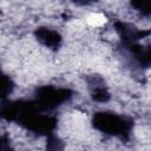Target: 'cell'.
Returning <instances> with one entry per match:
<instances>
[{
	"label": "cell",
	"mask_w": 151,
	"mask_h": 151,
	"mask_svg": "<svg viewBox=\"0 0 151 151\" xmlns=\"http://www.w3.org/2000/svg\"><path fill=\"white\" fill-rule=\"evenodd\" d=\"M37 37L45 46L51 48L57 47L60 42V35L55 31H52L48 28H39L37 31Z\"/></svg>",
	"instance_id": "obj_2"
},
{
	"label": "cell",
	"mask_w": 151,
	"mask_h": 151,
	"mask_svg": "<svg viewBox=\"0 0 151 151\" xmlns=\"http://www.w3.org/2000/svg\"><path fill=\"white\" fill-rule=\"evenodd\" d=\"M93 122L98 129L110 134L119 136V134L127 133V130H129L127 122H125L123 118L113 113H105V112L98 113L96 114Z\"/></svg>",
	"instance_id": "obj_1"
},
{
	"label": "cell",
	"mask_w": 151,
	"mask_h": 151,
	"mask_svg": "<svg viewBox=\"0 0 151 151\" xmlns=\"http://www.w3.org/2000/svg\"><path fill=\"white\" fill-rule=\"evenodd\" d=\"M132 6L136 7L139 12L144 14H151V1H138L132 2Z\"/></svg>",
	"instance_id": "obj_3"
}]
</instances>
